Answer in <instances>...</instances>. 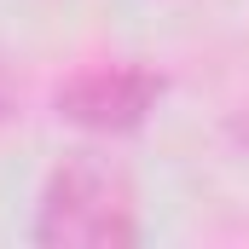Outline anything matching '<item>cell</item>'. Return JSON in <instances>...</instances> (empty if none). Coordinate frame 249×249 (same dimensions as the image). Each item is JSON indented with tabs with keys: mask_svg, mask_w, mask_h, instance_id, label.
Segmentation results:
<instances>
[{
	"mask_svg": "<svg viewBox=\"0 0 249 249\" xmlns=\"http://www.w3.org/2000/svg\"><path fill=\"white\" fill-rule=\"evenodd\" d=\"M58 116L81 133H99V139H116V133H133L157 116L162 105V75L145 70L133 58H99L81 64L58 81Z\"/></svg>",
	"mask_w": 249,
	"mask_h": 249,
	"instance_id": "cell-2",
	"label": "cell"
},
{
	"mask_svg": "<svg viewBox=\"0 0 249 249\" xmlns=\"http://www.w3.org/2000/svg\"><path fill=\"white\" fill-rule=\"evenodd\" d=\"M145 220H139V197L116 162L75 151L41 180L35 197V220L29 238L47 249H122L139 244Z\"/></svg>",
	"mask_w": 249,
	"mask_h": 249,
	"instance_id": "cell-1",
	"label": "cell"
}]
</instances>
